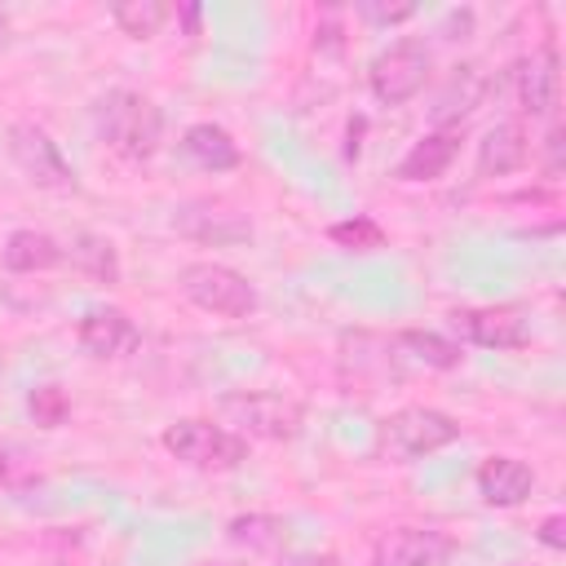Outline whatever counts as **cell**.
<instances>
[{
  "instance_id": "cell-10",
  "label": "cell",
  "mask_w": 566,
  "mask_h": 566,
  "mask_svg": "<svg viewBox=\"0 0 566 566\" xmlns=\"http://www.w3.org/2000/svg\"><path fill=\"white\" fill-rule=\"evenodd\" d=\"M513 84H517V106L531 115V119H544L557 111V97H562V57H557V44H539L531 57L517 62L513 71Z\"/></svg>"
},
{
  "instance_id": "cell-14",
  "label": "cell",
  "mask_w": 566,
  "mask_h": 566,
  "mask_svg": "<svg viewBox=\"0 0 566 566\" xmlns=\"http://www.w3.org/2000/svg\"><path fill=\"white\" fill-rule=\"evenodd\" d=\"M181 155H186L190 164H199L203 172H230V168L243 164L239 142H234L221 124H212V119H199V124H190V128L181 133Z\"/></svg>"
},
{
  "instance_id": "cell-13",
  "label": "cell",
  "mask_w": 566,
  "mask_h": 566,
  "mask_svg": "<svg viewBox=\"0 0 566 566\" xmlns=\"http://www.w3.org/2000/svg\"><path fill=\"white\" fill-rule=\"evenodd\" d=\"M473 482H478V495L491 509H517L535 491V469L526 460H517V455H486L478 464Z\"/></svg>"
},
{
  "instance_id": "cell-23",
  "label": "cell",
  "mask_w": 566,
  "mask_h": 566,
  "mask_svg": "<svg viewBox=\"0 0 566 566\" xmlns=\"http://www.w3.org/2000/svg\"><path fill=\"white\" fill-rule=\"evenodd\" d=\"M27 411H31V420H35L40 429H57V424H66V416H71V398H66V389H57V385H35V389L27 394Z\"/></svg>"
},
{
  "instance_id": "cell-16",
  "label": "cell",
  "mask_w": 566,
  "mask_h": 566,
  "mask_svg": "<svg viewBox=\"0 0 566 566\" xmlns=\"http://www.w3.org/2000/svg\"><path fill=\"white\" fill-rule=\"evenodd\" d=\"M226 539H230L234 548L279 557V553H287V544H292V526H287V517H279V513H239V517L226 522Z\"/></svg>"
},
{
  "instance_id": "cell-29",
  "label": "cell",
  "mask_w": 566,
  "mask_h": 566,
  "mask_svg": "<svg viewBox=\"0 0 566 566\" xmlns=\"http://www.w3.org/2000/svg\"><path fill=\"white\" fill-rule=\"evenodd\" d=\"M4 473H9V460H4V455H0V478H4Z\"/></svg>"
},
{
  "instance_id": "cell-5",
  "label": "cell",
  "mask_w": 566,
  "mask_h": 566,
  "mask_svg": "<svg viewBox=\"0 0 566 566\" xmlns=\"http://www.w3.org/2000/svg\"><path fill=\"white\" fill-rule=\"evenodd\" d=\"M460 438V424L438 411V407H398L380 420L376 429V442L385 455L394 460H420V455H433L442 447H451Z\"/></svg>"
},
{
  "instance_id": "cell-3",
  "label": "cell",
  "mask_w": 566,
  "mask_h": 566,
  "mask_svg": "<svg viewBox=\"0 0 566 566\" xmlns=\"http://www.w3.org/2000/svg\"><path fill=\"white\" fill-rule=\"evenodd\" d=\"M164 451L190 469H203V473H230L248 460V438H239L234 429L226 424H212V420H199V416H186V420H172L164 429Z\"/></svg>"
},
{
  "instance_id": "cell-11",
  "label": "cell",
  "mask_w": 566,
  "mask_h": 566,
  "mask_svg": "<svg viewBox=\"0 0 566 566\" xmlns=\"http://www.w3.org/2000/svg\"><path fill=\"white\" fill-rule=\"evenodd\" d=\"M75 340L93 358H119L142 345V332L119 305H88L75 323Z\"/></svg>"
},
{
  "instance_id": "cell-2",
  "label": "cell",
  "mask_w": 566,
  "mask_h": 566,
  "mask_svg": "<svg viewBox=\"0 0 566 566\" xmlns=\"http://www.w3.org/2000/svg\"><path fill=\"white\" fill-rule=\"evenodd\" d=\"M217 411L226 424H234L239 438H261V442H292L305 424V407L274 389H234L217 402Z\"/></svg>"
},
{
  "instance_id": "cell-27",
  "label": "cell",
  "mask_w": 566,
  "mask_h": 566,
  "mask_svg": "<svg viewBox=\"0 0 566 566\" xmlns=\"http://www.w3.org/2000/svg\"><path fill=\"white\" fill-rule=\"evenodd\" d=\"M4 44H9V13L0 9V49H4Z\"/></svg>"
},
{
  "instance_id": "cell-19",
  "label": "cell",
  "mask_w": 566,
  "mask_h": 566,
  "mask_svg": "<svg viewBox=\"0 0 566 566\" xmlns=\"http://www.w3.org/2000/svg\"><path fill=\"white\" fill-rule=\"evenodd\" d=\"M172 226H181V234H190V239H212V243H239L252 234V226L239 212L208 208V203L181 208V217H172Z\"/></svg>"
},
{
  "instance_id": "cell-25",
  "label": "cell",
  "mask_w": 566,
  "mask_h": 566,
  "mask_svg": "<svg viewBox=\"0 0 566 566\" xmlns=\"http://www.w3.org/2000/svg\"><path fill=\"white\" fill-rule=\"evenodd\" d=\"M535 539H539L544 548H553V553H562V548H566V513H548V517L539 522V531H535Z\"/></svg>"
},
{
  "instance_id": "cell-24",
  "label": "cell",
  "mask_w": 566,
  "mask_h": 566,
  "mask_svg": "<svg viewBox=\"0 0 566 566\" xmlns=\"http://www.w3.org/2000/svg\"><path fill=\"white\" fill-rule=\"evenodd\" d=\"M420 13V4H380V0H363L358 4V18L363 22H371V27H394V22H407V18H416Z\"/></svg>"
},
{
  "instance_id": "cell-18",
  "label": "cell",
  "mask_w": 566,
  "mask_h": 566,
  "mask_svg": "<svg viewBox=\"0 0 566 566\" xmlns=\"http://www.w3.org/2000/svg\"><path fill=\"white\" fill-rule=\"evenodd\" d=\"M62 261H71V270L88 274L93 283H106V287L119 283V252H115V243L102 239V234H88V230L71 234V239L62 243Z\"/></svg>"
},
{
  "instance_id": "cell-4",
  "label": "cell",
  "mask_w": 566,
  "mask_h": 566,
  "mask_svg": "<svg viewBox=\"0 0 566 566\" xmlns=\"http://www.w3.org/2000/svg\"><path fill=\"white\" fill-rule=\"evenodd\" d=\"M177 287H181V296L190 305H199V310H208L217 318H252L256 314V287L239 270H230L221 261H190V265H181Z\"/></svg>"
},
{
  "instance_id": "cell-28",
  "label": "cell",
  "mask_w": 566,
  "mask_h": 566,
  "mask_svg": "<svg viewBox=\"0 0 566 566\" xmlns=\"http://www.w3.org/2000/svg\"><path fill=\"white\" fill-rule=\"evenodd\" d=\"M199 566H239V562H199Z\"/></svg>"
},
{
  "instance_id": "cell-22",
  "label": "cell",
  "mask_w": 566,
  "mask_h": 566,
  "mask_svg": "<svg viewBox=\"0 0 566 566\" xmlns=\"http://www.w3.org/2000/svg\"><path fill=\"white\" fill-rule=\"evenodd\" d=\"M327 239L336 243V248H345V252H376V248H385V230H380V221H371V217H349V221H332L327 226Z\"/></svg>"
},
{
  "instance_id": "cell-21",
  "label": "cell",
  "mask_w": 566,
  "mask_h": 566,
  "mask_svg": "<svg viewBox=\"0 0 566 566\" xmlns=\"http://www.w3.org/2000/svg\"><path fill=\"white\" fill-rule=\"evenodd\" d=\"M111 18H115V27H119L124 35L150 40V35H159V27L172 18V4H164V0H119V4H111Z\"/></svg>"
},
{
  "instance_id": "cell-8",
  "label": "cell",
  "mask_w": 566,
  "mask_h": 566,
  "mask_svg": "<svg viewBox=\"0 0 566 566\" xmlns=\"http://www.w3.org/2000/svg\"><path fill=\"white\" fill-rule=\"evenodd\" d=\"M451 327L482 349H526L531 345V323L517 305H464L451 310Z\"/></svg>"
},
{
  "instance_id": "cell-17",
  "label": "cell",
  "mask_w": 566,
  "mask_h": 566,
  "mask_svg": "<svg viewBox=\"0 0 566 566\" xmlns=\"http://www.w3.org/2000/svg\"><path fill=\"white\" fill-rule=\"evenodd\" d=\"M0 261H4L9 274H40V270L62 265V243L53 234H44V230H13L4 239Z\"/></svg>"
},
{
  "instance_id": "cell-1",
  "label": "cell",
  "mask_w": 566,
  "mask_h": 566,
  "mask_svg": "<svg viewBox=\"0 0 566 566\" xmlns=\"http://www.w3.org/2000/svg\"><path fill=\"white\" fill-rule=\"evenodd\" d=\"M93 124L106 150H115L128 164L150 159L164 142V111L137 88H106L93 106Z\"/></svg>"
},
{
  "instance_id": "cell-15",
  "label": "cell",
  "mask_w": 566,
  "mask_h": 566,
  "mask_svg": "<svg viewBox=\"0 0 566 566\" xmlns=\"http://www.w3.org/2000/svg\"><path fill=\"white\" fill-rule=\"evenodd\" d=\"M526 128L517 119H500L478 142V177H509L526 164Z\"/></svg>"
},
{
  "instance_id": "cell-26",
  "label": "cell",
  "mask_w": 566,
  "mask_h": 566,
  "mask_svg": "<svg viewBox=\"0 0 566 566\" xmlns=\"http://www.w3.org/2000/svg\"><path fill=\"white\" fill-rule=\"evenodd\" d=\"M279 566H336L327 553H279Z\"/></svg>"
},
{
  "instance_id": "cell-6",
  "label": "cell",
  "mask_w": 566,
  "mask_h": 566,
  "mask_svg": "<svg viewBox=\"0 0 566 566\" xmlns=\"http://www.w3.org/2000/svg\"><path fill=\"white\" fill-rule=\"evenodd\" d=\"M9 159L40 190H57V195H75L80 190V177H75L71 159L62 155V146L31 119L9 124Z\"/></svg>"
},
{
  "instance_id": "cell-12",
  "label": "cell",
  "mask_w": 566,
  "mask_h": 566,
  "mask_svg": "<svg viewBox=\"0 0 566 566\" xmlns=\"http://www.w3.org/2000/svg\"><path fill=\"white\" fill-rule=\"evenodd\" d=\"M460 155V128L455 124H442L424 137H416L407 146V155L394 164V177L407 181V186H420V181H438Z\"/></svg>"
},
{
  "instance_id": "cell-20",
  "label": "cell",
  "mask_w": 566,
  "mask_h": 566,
  "mask_svg": "<svg viewBox=\"0 0 566 566\" xmlns=\"http://www.w3.org/2000/svg\"><path fill=\"white\" fill-rule=\"evenodd\" d=\"M420 367H433V371H451V367H460V358H464V349L455 345V340H447L442 332H420V327H411V332H398L394 336Z\"/></svg>"
},
{
  "instance_id": "cell-7",
  "label": "cell",
  "mask_w": 566,
  "mask_h": 566,
  "mask_svg": "<svg viewBox=\"0 0 566 566\" xmlns=\"http://www.w3.org/2000/svg\"><path fill=\"white\" fill-rule=\"evenodd\" d=\"M429 71H433V53L424 40H394L389 49H380L367 66V84L376 93V102L385 106H402L411 102L424 84H429Z\"/></svg>"
},
{
  "instance_id": "cell-9",
  "label": "cell",
  "mask_w": 566,
  "mask_h": 566,
  "mask_svg": "<svg viewBox=\"0 0 566 566\" xmlns=\"http://www.w3.org/2000/svg\"><path fill=\"white\" fill-rule=\"evenodd\" d=\"M451 557L455 539L433 526H394L371 548V566H447Z\"/></svg>"
}]
</instances>
